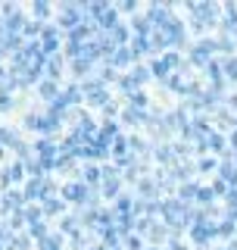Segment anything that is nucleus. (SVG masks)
<instances>
[{"label": "nucleus", "mask_w": 237, "mask_h": 250, "mask_svg": "<svg viewBox=\"0 0 237 250\" xmlns=\"http://www.w3.org/2000/svg\"><path fill=\"white\" fill-rule=\"evenodd\" d=\"M206 144L212 147V150H222V147H225V141L218 138V135H209V138H206Z\"/></svg>", "instance_id": "f257e3e1"}, {"label": "nucleus", "mask_w": 237, "mask_h": 250, "mask_svg": "<svg viewBox=\"0 0 237 250\" xmlns=\"http://www.w3.org/2000/svg\"><path fill=\"white\" fill-rule=\"evenodd\" d=\"M225 72L231 75V78H237V60H234V57H231V60L225 62Z\"/></svg>", "instance_id": "f03ea898"}, {"label": "nucleus", "mask_w": 237, "mask_h": 250, "mask_svg": "<svg viewBox=\"0 0 237 250\" xmlns=\"http://www.w3.org/2000/svg\"><path fill=\"white\" fill-rule=\"evenodd\" d=\"M225 191H228L225 182H216V185H212V194H225Z\"/></svg>", "instance_id": "7ed1b4c3"}, {"label": "nucleus", "mask_w": 237, "mask_h": 250, "mask_svg": "<svg viewBox=\"0 0 237 250\" xmlns=\"http://www.w3.org/2000/svg\"><path fill=\"white\" fill-rule=\"evenodd\" d=\"M197 197H200L203 203H209L212 200V191H197Z\"/></svg>", "instance_id": "20e7f679"}, {"label": "nucleus", "mask_w": 237, "mask_h": 250, "mask_svg": "<svg viewBox=\"0 0 237 250\" xmlns=\"http://www.w3.org/2000/svg\"><path fill=\"white\" fill-rule=\"evenodd\" d=\"M228 200H231V203H234V207H237V188H234V191H231V194H228Z\"/></svg>", "instance_id": "39448f33"}, {"label": "nucleus", "mask_w": 237, "mask_h": 250, "mask_svg": "<svg viewBox=\"0 0 237 250\" xmlns=\"http://www.w3.org/2000/svg\"><path fill=\"white\" fill-rule=\"evenodd\" d=\"M150 250H156V247H150Z\"/></svg>", "instance_id": "423d86ee"}]
</instances>
